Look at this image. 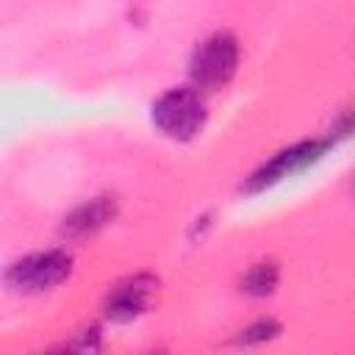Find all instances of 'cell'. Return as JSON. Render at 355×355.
<instances>
[{
    "instance_id": "obj_1",
    "label": "cell",
    "mask_w": 355,
    "mask_h": 355,
    "mask_svg": "<svg viewBox=\"0 0 355 355\" xmlns=\"http://www.w3.org/2000/svg\"><path fill=\"white\" fill-rule=\"evenodd\" d=\"M153 122L164 136L189 141L205 125V103L194 89H169L153 103Z\"/></svg>"
},
{
    "instance_id": "obj_2",
    "label": "cell",
    "mask_w": 355,
    "mask_h": 355,
    "mask_svg": "<svg viewBox=\"0 0 355 355\" xmlns=\"http://www.w3.org/2000/svg\"><path fill=\"white\" fill-rule=\"evenodd\" d=\"M236 64H239L236 39L230 33H216L194 50L191 64H189V75H191L197 89L214 92V89H222L233 78Z\"/></svg>"
},
{
    "instance_id": "obj_3",
    "label": "cell",
    "mask_w": 355,
    "mask_h": 355,
    "mask_svg": "<svg viewBox=\"0 0 355 355\" xmlns=\"http://www.w3.org/2000/svg\"><path fill=\"white\" fill-rule=\"evenodd\" d=\"M69 272H72V258L64 250H47V252H36L17 261L8 269L6 283L22 294H39L67 280Z\"/></svg>"
},
{
    "instance_id": "obj_4",
    "label": "cell",
    "mask_w": 355,
    "mask_h": 355,
    "mask_svg": "<svg viewBox=\"0 0 355 355\" xmlns=\"http://www.w3.org/2000/svg\"><path fill=\"white\" fill-rule=\"evenodd\" d=\"M327 144H330V141L313 139V141H300V144H294V147L277 153L272 161H266V164L250 178L247 191H261V189L275 186L277 180H283V178H288V175H294V172H302L305 166H311L313 161L322 158V153L327 150Z\"/></svg>"
},
{
    "instance_id": "obj_5",
    "label": "cell",
    "mask_w": 355,
    "mask_h": 355,
    "mask_svg": "<svg viewBox=\"0 0 355 355\" xmlns=\"http://www.w3.org/2000/svg\"><path fill=\"white\" fill-rule=\"evenodd\" d=\"M155 288H158V280L153 275L128 277V280H122L119 286L111 288V294L105 297L103 311L111 322H119V324L130 322V319L141 316L150 308V302L155 297Z\"/></svg>"
},
{
    "instance_id": "obj_6",
    "label": "cell",
    "mask_w": 355,
    "mask_h": 355,
    "mask_svg": "<svg viewBox=\"0 0 355 355\" xmlns=\"http://www.w3.org/2000/svg\"><path fill=\"white\" fill-rule=\"evenodd\" d=\"M114 216H116V202L111 197H97L64 219V236L67 239H86V236L103 230Z\"/></svg>"
},
{
    "instance_id": "obj_7",
    "label": "cell",
    "mask_w": 355,
    "mask_h": 355,
    "mask_svg": "<svg viewBox=\"0 0 355 355\" xmlns=\"http://www.w3.org/2000/svg\"><path fill=\"white\" fill-rule=\"evenodd\" d=\"M277 286V266L272 261H261L255 263L244 277H241V291L252 294V297H266L272 294Z\"/></svg>"
},
{
    "instance_id": "obj_8",
    "label": "cell",
    "mask_w": 355,
    "mask_h": 355,
    "mask_svg": "<svg viewBox=\"0 0 355 355\" xmlns=\"http://www.w3.org/2000/svg\"><path fill=\"white\" fill-rule=\"evenodd\" d=\"M277 333H280V324H277V322H272V319H261V322L250 324L247 330H241L239 341H241V344H261V341L275 338Z\"/></svg>"
}]
</instances>
